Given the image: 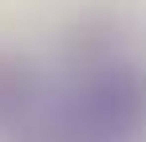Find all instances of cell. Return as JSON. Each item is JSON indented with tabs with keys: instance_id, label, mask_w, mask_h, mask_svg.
<instances>
[{
	"instance_id": "6da1fadb",
	"label": "cell",
	"mask_w": 146,
	"mask_h": 142,
	"mask_svg": "<svg viewBox=\"0 0 146 142\" xmlns=\"http://www.w3.org/2000/svg\"><path fill=\"white\" fill-rule=\"evenodd\" d=\"M79 115L99 134H130L146 122V75L134 67L103 71L83 95Z\"/></svg>"
},
{
	"instance_id": "7a4b0ae2",
	"label": "cell",
	"mask_w": 146,
	"mask_h": 142,
	"mask_svg": "<svg viewBox=\"0 0 146 142\" xmlns=\"http://www.w3.org/2000/svg\"><path fill=\"white\" fill-rule=\"evenodd\" d=\"M36 95V71L20 59H0V118H16Z\"/></svg>"
}]
</instances>
